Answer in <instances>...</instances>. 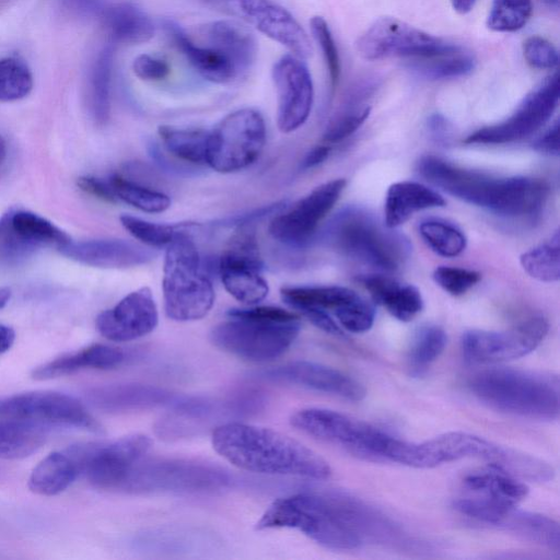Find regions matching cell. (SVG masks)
Here are the masks:
<instances>
[{"label": "cell", "instance_id": "46", "mask_svg": "<svg viewBox=\"0 0 560 560\" xmlns=\"http://www.w3.org/2000/svg\"><path fill=\"white\" fill-rule=\"evenodd\" d=\"M339 324L348 331L361 334L368 331L375 318L372 303L359 294L349 303L334 312Z\"/></svg>", "mask_w": 560, "mask_h": 560}, {"label": "cell", "instance_id": "50", "mask_svg": "<svg viewBox=\"0 0 560 560\" xmlns=\"http://www.w3.org/2000/svg\"><path fill=\"white\" fill-rule=\"evenodd\" d=\"M523 55L527 63L536 69H552L558 65L557 48L541 36H530L523 43Z\"/></svg>", "mask_w": 560, "mask_h": 560}, {"label": "cell", "instance_id": "20", "mask_svg": "<svg viewBox=\"0 0 560 560\" xmlns=\"http://www.w3.org/2000/svg\"><path fill=\"white\" fill-rule=\"evenodd\" d=\"M159 312L151 290L142 287L101 312L95 326L107 340L125 342L147 336L155 329Z\"/></svg>", "mask_w": 560, "mask_h": 560}, {"label": "cell", "instance_id": "55", "mask_svg": "<svg viewBox=\"0 0 560 560\" xmlns=\"http://www.w3.org/2000/svg\"><path fill=\"white\" fill-rule=\"evenodd\" d=\"M534 148L545 154H559V124L556 121L544 135L535 142Z\"/></svg>", "mask_w": 560, "mask_h": 560}, {"label": "cell", "instance_id": "61", "mask_svg": "<svg viewBox=\"0 0 560 560\" xmlns=\"http://www.w3.org/2000/svg\"><path fill=\"white\" fill-rule=\"evenodd\" d=\"M5 156H7V143H5L4 139L0 136V166L3 164Z\"/></svg>", "mask_w": 560, "mask_h": 560}, {"label": "cell", "instance_id": "58", "mask_svg": "<svg viewBox=\"0 0 560 560\" xmlns=\"http://www.w3.org/2000/svg\"><path fill=\"white\" fill-rule=\"evenodd\" d=\"M202 1H205L207 4L218 9L220 11H223L228 14H232V11L238 0H202Z\"/></svg>", "mask_w": 560, "mask_h": 560}, {"label": "cell", "instance_id": "40", "mask_svg": "<svg viewBox=\"0 0 560 560\" xmlns=\"http://www.w3.org/2000/svg\"><path fill=\"white\" fill-rule=\"evenodd\" d=\"M412 68L421 75L432 79H453L465 75L475 68V59L459 47L442 55L412 59Z\"/></svg>", "mask_w": 560, "mask_h": 560}, {"label": "cell", "instance_id": "34", "mask_svg": "<svg viewBox=\"0 0 560 560\" xmlns=\"http://www.w3.org/2000/svg\"><path fill=\"white\" fill-rule=\"evenodd\" d=\"M280 295L285 304L299 312L319 308L334 313L358 293L340 285H287L281 288Z\"/></svg>", "mask_w": 560, "mask_h": 560}, {"label": "cell", "instance_id": "35", "mask_svg": "<svg viewBox=\"0 0 560 560\" xmlns=\"http://www.w3.org/2000/svg\"><path fill=\"white\" fill-rule=\"evenodd\" d=\"M42 425L5 419L0 421V458L22 459L35 453L45 442Z\"/></svg>", "mask_w": 560, "mask_h": 560}, {"label": "cell", "instance_id": "33", "mask_svg": "<svg viewBox=\"0 0 560 560\" xmlns=\"http://www.w3.org/2000/svg\"><path fill=\"white\" fill-rule=\"evenodd\" d=\"M494 526L555 551L560 549L559 524L557 521L542 514L523 511L515 505L508 509Z\"/></svg>", "mask_w": 560, "mask_h": 560}, {"label": "cell", "instance_id": "7", "mask_svg": "<svg viewBox=\"0 0 560 560\" xmlns=\"http://www.w3.org/2000/svg\"><path fill=\"white\" fill-rule=\"evenodd\" d=\"M228 319L210 331L211 342L238 358L267 362L282 355L296 339L301 325L296 319H273L231 308Z\"/></svg>", "mask_w": 560, "mask_h": 560}, {"label": "cell", "instance_id": "51", "mask_svg": "<svg viewBox=\"0 0 560 560\" xmlns=\"http://www.w3.org/2000/svg\"><path fill=\"white\" fill-rule=\"evenodd\" d=\"M287 207V201L281 200L277 201L275 203L260 207L258 209H254L249 212L242 213V214H235L232 217H228L224 219H221L219 221H215V223H212V225L221 226V228H243L246 226L249 223H253L255 221H259L268 215L277 214L280 211H282Z\"/></svg>", "mask_w": 560, "mask_h": 560}, {"label": "cell", "instance_id": "19", "mask_svg": "<svg viewBox=\"0 0 560 560\" xmlns=\"http://www.w3.org/2000/svg\"><path fill=\"white\" fill-rule=\"evenodd\" d=\"M277 93V125L281 132L299 129L308 118L314 97L312 77L303 59L284 55L272 68Z\"/></svg>", "mask_w": 560, "mask_h": 560}, {"label": "cell", "instance_id": "17", "mask_svg": "<svg viewBox=\"0 0 560 560\" xmlns=\"http://www.w3.org/2000/svg\"><path fill=\"white\" fill-rule=\"evenodd\" d=\"M559 75L548 77L525 96L504 121L488 126L468 136L469 144H502L522 140L539 130L553 114L559 102Z\"/></svg>", "mask_w": 560, "mask_h": 560}, {"label": "cell", "instance_id": "59", "mask_svg": "<svg viewBox=\"0 0 560 560\" xmlns=\"http://www.w3.org/2000/svg\"><path fill=\"white\" fill-rule=\"evenodd\" d=\"M477 0H451L452 7L460 14H466L474 8Z\"/></svg>", "mask_w": 560, "mask_h": 560}, {"label": "cell", "instance_id": "30", "mask_svg": "<svg viewBox=\"0 0 560 560\" xmlns=\"http://www.w3.org/2000/svg\"><path fill=\"white\" fill-rule=\"evenodd\" d=\"M361 282L372 300L400 322H410L422 311L421 293L411 284H402L381 275L365 276Z\"/></svg>", "mask_w": 560, "mask_h": 560}, {"label": "cell", "instance_id": "22", "mask_svg": "<svg viewBox=\"0 0 560 560\" xmlns=\"http://www.w3.org/2000/svg\"><path fill=\"white\" fill-rule=\"evenodd\" d=\"M0 237L5 256L14 258L28 255L42 246L59 249L71 241L66 232L49 220L23 210L2 217Z\"/></svg>", "mask_w": 560, "mask_h": 560}, {"label": "cell", "instance_id": "14", "mask_svg": "<svg viewBox=\"0 0 560 560\" xmlns=\"http://www.w3.org/2000/svg\"><path fill=\"white\" fill-rule=\"evenodd\" d=\"M456 47L458 46L390 16L376 20L357 43L359 54L368 60L389 57L429 58Z\"/></svg>", "mask_w": 560, "mask_h": 560}, {"label": "cell", "instance_id": "11", "mask_svg": "<svg viewBox=\"0 0 560 560\" xmlns=\"http://www.w3.org/2000/svg\"><path fill=\"white\" fill-rule=\"evenodd\" d=\"M231 476L222 468L187 459L143 458L131 469L120 491H205L228 486Z\"/></svg>", "mask_w": 560, "mask_h": 560}, {"label": "cell", "instance_id": "6", "mask_svg": "<svg viewBox=\"0 0 560 560\" xmlns=\"http://www.w3.org/2000/svg\"><path fill=\"white\" fill-rule=\"evenodd\" d=\"M165 248L162 290L166 316L176 322L203 318L215 294L194 241L179 231Z\"/></svg>", "mask_w": 560, "mask_h": 560}, {"label": "cell", "instance_id": "13", "mask_svg": "<svg viewBox=\"0 0 560 560\" xmlns=\"http://www.w3.org/2000/svg\"><path fill=\"white\" fill-rule=\"evenodd\" d=\"M81 465V474L95 488L120 491L131 469L144 457L151 440L131 434L107 443L71 445Z\"/></svg>", "mask_w": 560, "mask_h": 560}, {"label": "cell", "instance_id": "47", "mask_svg": "<svg viewBox=\"0 0 560 560\" xmlns=\"http://www.w3.org/2000/svg\"><path fill=\"white\" fill-rule=\"evenodd\" d=\"M312 34L324 55L331 89H336L340 78V58L338 49L326 20L322 16H313L310 21Z\"/></svg>", "mask_w": 560, "mask_h": 560}, {"label": "cell", "instance_id": "53", "mask_svg": "<svg viewBox=\"0 0 560 560\" xmlns=\"http://www.w3.org/2000/svg\"><path fill=\"white\" fill-rule=\"evenodd\" d=\"M77 184L83 191L103 201L110 203L118 201L108 179H102L94 176H82L78 178Z\"/></svg>", "mask_w": 560, "mask_h": 560}, {"label": "cell", "instance_id": "24", "mask_svg": "<svg viewBox=\"0 0 560 560\" xmlns=\"http://www.w3.org/2000/svg\"><path fill=\"white\" fill-rule=\"evenodd\" d=\"M124 361L125 353L121 349L94 343L36 366L31 375L36 381H47L71 375L86 369L110 370L119 366Z\"/></svg>", "mask_w": 560, "mask_h": 560}, {"label": "cell", "instance_id": "42", "mask_svg": "<svg viewBox=\"0 0 560 560\" xmlns=\"http://www.w3.org/2000/svg\"><path fill=\"white\" fill-rule=\"evenodd\" d=\"M447 342L445 331L435 325L422 327L416 335L409 351L412 374L421 375L443 352Z\"/></svg>", "mask_w": 560, "mask_h": 560}, {"label": "cell", "instance_id": "37", "mask_svg": "<svg viewBox=\"0 0 560 560\" xmlns=\"http://www.w3.org/2000/svg\"><path fill=\"white\" fill-rule=\"evenodd\" d=\"M114 48L107 46L97 55L90 75V110L97 125H105L110 116V82Z\"/></svg>", "mask_w": 560, "mask_h": 560}, {"label": "cell", "instance_id": "18", "mask_svg": "<svg viewBox=\"0 0 560 560\" xmlns=\"http://www.w3.org/2000/svg\"><path fill=\"white\" fill-rule=\"evenodd\" d=\"M217 270L228 293L246 306L259 304L268 295L257 242L250 233H242L231 242L220 256Z\"/></svg>", "mask_w": 560, "mask_h": 560}, {"label": "cell", "instance_id": "32", "mask_svg": "<svg viewBox=\"0 0 560 560\" xmlns=\"http://www.w3.org/2000/svg\"><path fill=\"white\" fill-rule=\"evenodd\" d=\"M101 15L105 30L114 42L141 44L153 37V22L141 9L130 2L106 7Z\"/></svg>", "mask_w": 560, "mask_h": 560}, {"label": "cell", "instance_id": "5", "mask_svg": "<svg viewBox=\"0 0 560 560\" xmlns=\"http://www.w3.org/2000/svg\"><path fill=\"white\" fill-rule=\"evenodd\" d=\"M463 458L482 459L520 479L532 481L539 480L546 469L540 458L460 431L447 432L422 443L406 442L400 464L432 468Z\"/></svg>", "mask_w": 560, "mask_h": 560}, {"label": "cell", "instance_id": "45", "mask_svg": "<svg viewBox=\"0 0 560 560\" xmlns=\"http://www.w3.org/2000/svg\"><path fill=\"white\" fill-rule=\"evenodd\" d=\"M124 229L142 244L161 248L166 247L178 234L179 225L150 222L138 217L124 214L119 218Z\"/></svg>", "mask_w": 560, "mask_h": 560}, {"label": "cell", "instance_id": "15", "mask_svg": "<svg viewBox=\"0 0 560 560\" xmlns=\"http://www.w3.org/2000/svg\"><path fill=\"white\" fill-rule=\"evenodd\" d=\"M548 328L547 319L536 315L505 330L471 329L462 337V352L468 362L478 364L518 359L540 345Z\"/></svg>", "mask_w": 560, "mask_h": 560}, {"label": "cell", "instance_id": "16", "mask_svg": "<svg viewBox=\"0 0 560 560\" xmlns=\"http://www.w3.org/2000/svg\"><path fill=\"white\" fill-rule=\"evenodd\" d=\"M345 187L343 178L317 186L291 207L275 214L268 226L269 234L288 246H305L312 241L319 223L334 208Z\"/></svg>", "mask_w": 560, "mask_h": 560}, {"label": "cell", "instance_id": "52", "mask_svg": "<svg viewBox=\"0 0 560 560\" xmlns=\"http://www.w3.org/2000/svg\"><path fill=\"white\" fill-rule=\"evenodd\" d=\"M132 70L142 80L160 81L170 74L171 68L165 60L142 54L135 58Z\"/></svg>", "mask_w": 560, "mask_h": 560}, {"label": "cell", "instance_id": "27", "mask_svg": "<svg viewBox=\"0 0 560 560\" xmlns=\"http://www.w3.org/2000/svg\"><path fill=\"white\" fill-rule=\"evenodd\" d=\"M92 397L100 408L116 412L171 407L179 398L163 388L142 384L102 387L96 389Z\"/></svg>", "mask_w": 560, "mask_h": 560}, {"label": "cell", "instance_id": "9", "mask_svg": "<svg viewBox=\"0 0 560 560\" xmlns=\"http://www.w3.org/2000/svg\"><path fill=\"white\" fill-rule=\"evenodd\" d=\"M290 423L315 439L373 462H390L397 441L368 422L324 408L301 409L291 416Z\"/></svg>", "mask_w": 560, "mask_h": 560}, {"label": "cell", "instance_id": "12", "mask_svg": "<svg viewBox=\"0 0 560 560\" xmlns=\"http://www.w3.org/2000/svg\"><path fill=\"white\" fill-rule=\"evenodd\" d=\"M0 417L44 428L61 425L97 434L104 432L80 400L55 390H31L0 398Z\"/></svg>", "mask_w": 560, "mask_h": 560}, {"label": "cell", "instance_id": "3", "mask_svg": "<svg viewBox=\"0 0 560 560\" xmlns=\"http://www.w3.org/2000/svg\"><path fill=\"white\" fill-rule=\"evenodd\" d=\"M422 177L447 194L506 218H525L544 207L548 188L530 177H493L465 170L436 156L418 163Z\"/></svg>", "mask_w": 560, "mask_h": 560}, {"label": "cell", "instance_id": "29", "mask_svg": "<svg viewBox=\"0 0 560 560\" xmlns=\"http://www.w3.org/2000/svg\"><path fill=\"white\" fill-rule=\"evenodd\" d=\"M81 475V465L71 446L49 453L31 471L28 489L38 495L63 492Z\"/></svg>", "mask_w": 560, "mask_h": 560}, {"label": "cell", "instance_id": "2", "mask_svg": "<svg viewBox=\"0 0 560 560\" xmlns=\"http://www.w3.org/2000/svg\"><path fill=\"white\" fill-rule=\"evenodd\" d=\"M211 443L219 455L246 471L315 480L331 475L330 466L320 455L269 428L224 422L213 429Z\"/></svg>", "mask_w": 560, "mask_h": 560}, {"label": "cell", "instance_id": "49", "mask_svg": "<svg viewBox=\"0 0 560 560\" xmlns=\"http://www.w3.org/2000/svg\"><path fill=\"white\" fill-rule=\"evenodd\" d=\"M433 279L444 291L457 296L478 283L481 276L475 270L440 266L433 271Z\"/></svg>", "mask_w": 560, "mask_h": 560}, {"label": "cell", "instance_id": "21", "mask_svg": "<svg viewBox=\"0 0 560 560\" xmlns=\"http://www.w3.org/2000/svg\"><path fill=\"white\" fill-rule=\"evenodd\" d=\"M261 377L284 382L351 401L365 397V388L355 378L330 366L310 361H295L267 370Z\"/></svg>", "mask_w": 560, "mask_h": 560}, {"label": "cell", "instance_id": "23", "mask_svg": "<svg viewBox=\"0 0 560 560\" xmlns=\"http://www.w3.org/2000/svg\"><path fill=\"white\" fill-rule=\"evenodd\" d=\"M59 252L69 259L98 268L137 267L150 262L155 256L139 244L118 238L71 240Z\"/></svg>", "mask_w": 560, "mask_h": 560}, {"label": "cell", "instance_id": "44", "mask_svg": "<svg viewBox=\"0 0 560 560\" xmlns=\"http://www.w3.org/2000/svg\"><path fill=\"white\" fill-rule=\"evenodd\" d=\"M532 0H492L487 26L494 32H515L532 15Z\"/></svg>", "mask_w": 560, "mask_h": 560}, {"label": "cell", "instance_id": "31", "mask_svg": "<svg viewBox=\"0 0 560 560\" xmlns=\"http://www.w3.org/2000/svg\"><path fill=\"white\" fill-rule=\"evenodd\" d=\"M464 487L470 495L514 505H518L529 491L520 478L491 465L467 475Z\"/></svg>", "mask_w": 560, "mask_h": 560}, {"label": "cell", "instance_id": "10", "mask_svg": "<svg viewBox=\"0 0 560 560\" xmlns=\"http://www.w3.org/2000/svg\"><path fill=\"white\" fill-rule=\"evenodd\" d=\"M266 137V124L258 110L236 109L209 130L206 164L223 174L245 170L260 156Z\"/></svg>", "mask_w": 560, "mask_h": 560}, {"label": "cell", "instance_id": "48", "mask_svg": "<svg viewBox=\"0 0 560 560\" xmlns=\"http://www.w3.org/2000/svg\"><path fill=\"white\" fill-rule=\"evenodd\" d=\"M371 112L369 106L352 107L330 121L323 135L325 144L337 143L351 136L366 120Z\"/></svg>", "mask_w": 560, "mask_h": 560}, {"label": "cell", "instance_id": "56", "mask_svg": "<svg viewBox=\"0 0 560 560\" xmlns=\"http://www.w3.org/2000/svg\"><path fill=\"white\" fill-rule=\"evenodd\" d=\"M330 148L328 144H320L313 148L301 163L302 170H310L322 164L328 158Z\"/></svg>", "mask_w": 560, "mask_h": 560}, {"label": "cell", "instance_id": "26", "mask_svg": "<svg viewBox=\"0 0 560 560\" xmlns=\"http://www.w3.org/2000/svg\"><path fill=\"white\" fill-rule=\"evenodd\" d=\"M164 27L174 45L203 79L222 84L238 75L224 55L207 45L196 44L176 23L166 21Z\"/></svg>", "mask_w": 560, "mask_h": 560}, {"label": "cell", "instance_id": "54", "mask_svg": "<svg viewBox=\"0 0 560 560\" xmlns=\"http://www.w3.org/2000/svg\"><path fill=\"white\" fill-rule=\"evenodd\" d=\"M314 326L320 330L334 335L342 336L343 331L332 319L327 311L319 308H308L301 312Z\"/></svg>", "mask_w": 560, "mask_h": 560}, {"label": "cell", "instance_id": "60", "mask_svg": "<svg viewBox=\"0 0 560 560\" xmlns=\"http://www.w3.org/2000/svg\"><path fill=\"white\" fill-rule=\"evenodd\" d=\"M11 298V291L8 288H0V310L3 308Z\"/></svg>", "mask_w": 560, "mask_h": 560}, {"label": "cell", "instance_id": "38", "mask_svg": "<svg viewBox=\"0 0 560 560\" xmlns=\"http://www.w3.org/2000/svg\"><path fill=\"white\" fill-rule=\"evenodd\" d=\"M108 182L117 200L142 212L161 213L171 207V198L166 194L141 185L120 174L112 175Z\"/></svg>", "mask_w": 560, "mask_h": 560}, {"label": "cell", "instance_id": "25", "mask_svg": "<svg viewBox=\"0 0 560 560\" xmlns=\"http://www.w3.org/2000/svg\"><path fill=\"white\" fill-rule=\"evenodd\" d=\"M207 46L224 55L237 74L246 72L256 58V42L253 35L234 21H215L201 28Z\"/></svg>", "mask_w": 560, "mask_h": 560}, {"label": "cell", "instance_id": "39", "mask_svg": "<svg viewBox=\"0 0 560 560\" xmlns=\"http://www.w3.org/2000/svg\"><path fill=\"white\" fill-rule=\"evenodd\" d=\"M557 231L549 241L524 252L520 257L522 268L541 282H556L560 278V244Z\"/></svg>", "mask_w": 560, "mask_h": 560}, {"label": "cell", "instance_id": "28", "mask_svg": "<svg viewBox=\"0 0 560 560\" xmlns=\"http://www.w3.org/2000/svg\"><path fill=\"white\" fill-rule=\"evenodd\" d=\"M444 205V198L423 184L408 180L395 183L386 194L385 226L395 229L418 211Z\"/></svg>", "mask_w": 560, "mask_h": 560}, {"label": "cell", "instance_id": "41", "mask_svg": "<svg viewBox=\"0 0 560 560\" xmlns=\"http://www.w3.org/2000/svg\"><path fill=\"white\" fill-rule=\"evenodd\" d=\"M419 233L434 253L446 258L456 257L466 248L467 240L462 230L444 220L422 221Z\"/></svg>", "mask_w": 560, "mask_h": 560}, {"label": "cell", "instance_id": "57", "mask_svg": "<svg viewBox=\"0 0 560 560\" xmlns=\"http://www.w3.org/2000/svg\"><path fill=\"white\" fill-rule=\"evenodd\" d=\"M15 340V331L10 326L0 324V354L11 349Z\"/></svg>", "mask_w": 560, "mask_h": 560}, {"label": "cell", "instance_id": "62", "mask_svg": "<svg viewBox=\"0 0 560 560\" xmlns=\"http://www.w3.org/2000/svg\"><path fill=\"white\" fill-rule=\"evenodd\" d=\"M540 1L549 7H555V8H557L559 4V0H540Z\"/></svg>", "mask_w": 560, "mask_h": 560}, {"label": "cell", "instance_id": "43", "mask_svg": "<svg viewBox=\"0 0 560 560\" xmlns=\"http://www.w3.org/2000/svg\"><path fill=\"white\" fill-rule=\"evenodd\" d=\"M33 89V75L27 65L16 58L0 59V102L24 98Z\"/></svg>", "mask_w": 560, "mask_h": 560}, {"label": "cell", "instance_id": "36", "mask_svg": "<svg viewBox=\"0 0 560 560\" xmlns=\"http://www.w3.org/2000/svg\"><path fill=\"white\" fill-rule=\"evenodd\" d=\"M158 133L165 151L176 160L195 165L206 164L209 130L162 125Z\"/></svg>", "mask_w": 560, "mask_h": 560}, {"label": "cell", "instance_id": "8", "mask_svg": "<svg viewBox=\"0 0 560 560\" xmlns=\"http://www.w3.org/2000/svg\"><path fill=\"white\" fill-rule=\"evenodd\" d=\"M390 230L362 210L347 209L330 222L326 238L351 258L383 271H394L407 257L409 244Z\"/></svg>", "mask_w": 560, "mask_h": 560}, {"label": "cell", "instance_id": "4", "mask_svg": "<svg viewBox=\"0 0 560 560\" xmlns=\"http://www.w3.org/2000/svg\"><path fill=\"white\" fill-rule=\"evenodd\" d=\"M468 388L481 402L501 412L540 421L559 418L560 382L550 372L493 368L474 374Z\"/></svg>", "mask_w": 560, "mask_h": 560}, {"label": "cell", "instance_id": "1", "mask_svg": "<svg viewBox=\"0 0 560 560\" xmlns=\"http://www.w3.org/2000/svg\"><path fill=\"white\" fill-rule=\"evenodd\" d=\"M256 528H294L335 550L394 541L399 534L393 522L364 502L339 492L322 491H303L275 500Z\"/></svg>", "mask_w": 560, "mask_h": 560}]
</instances>
